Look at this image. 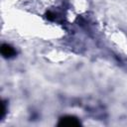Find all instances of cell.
<instances>
[{
    "instance_id": "cell-1",
    "label": "cell",
    "mask_w": 127,
    "mask_h": 127,
    "mask_svg": "<svg viewBox=\"0 0 127 127\" xmlns=\"http://www.w3.org/2000/svg\"><path fill=\"white\" fill-rule=\"evenodd\" d=\"M58 125L60 127H77L80 125V122L74 116H64L60 119Z\"/></svg>"
},
{
    "instance_id": "cell-4",
    "label": "cell",
    "mask_w": 127,
    "mask_h": 127,
    "mask_svg": "<svg viewBox=\"0 0 127 127\" xmlns=\"http://www.w3.org/2000/svg\"><path fill=\"white\" fill-rule=\"evenodd\" d=\"M46 15H47V18H48L49 20H54V19H55V14L52 13V12H50V11H49Z\"/></svg>"
},
{
    "instance_id": "cell-3",
    "label": "cell",
    "mask_w": 127,
    "mask_h": 127,
    "mask_svg": "<svg viewBox=\"0 0 127 127\" xmlns=\"http://www.w3.org/2000/svg\"><path fill=\"white\" fill-rule=\"evenodd\" d=\"M5 113H6V105H5V102L2 101L1 102V112H0V118L1 119L4 117Z\"/></svg>"
},
{
    "instance_id": "cell-2",
    "label": "cell",
    "mask_w": 127,
    "mask_h": 127,
    "mask_svg": "<svg viewBox=\"0 0 127 127\" xmlns=\"http://www.w3.org/2000/svg\"><path fill=\"white\" fill-rule=\"evenodd\" d=\"M1 54L4 58H11L16 54V52L10 45L3 44L2 47H1Z\"/></svg>"
}]
</instances>
